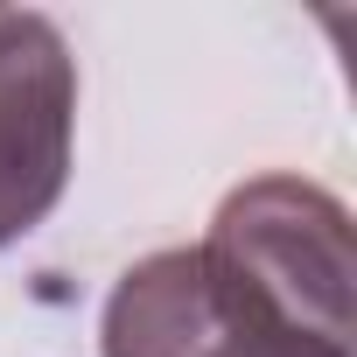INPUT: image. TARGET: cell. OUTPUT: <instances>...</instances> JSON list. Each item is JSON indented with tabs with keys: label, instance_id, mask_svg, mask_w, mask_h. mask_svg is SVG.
<instances>
[{
	"label": "cell",
	"instance_id": "1",
	"mask_svg": "<svg viewBox=\"0 0 357 357\" xmlns=\"http://www.w3.org/2000/svg\"><path fill=\"white\" fill-rule=\"evenodd\" d=\"M204 245L245 273L301 343L357 357V245L343 197L301 175H252L218 204Z\"/></svg>",
	"mask_w": 357,
	"mask_h": 357
},
{
	"label": "cell",
	"instance_id": "2",
	"mask_svg": "<svg viewBox=\"0 0 357 357\" xmlns=\"http://www.w3.org/2000/svg\"><path fill=\"white\" fill-rule=\"evenodd\" d=\"M98 357H336L301 343L211 245L133 259L98 315Z\"/></svg>",
	"mask_w": 357,
	"mask_h": 357
},
{
	"label": "cell",
	"instance_id": "3",
	"mask_svg": "<svg viewBox=\"0 0 357 357\" xmlns=\"http://www.w3.org/2000/svg\"><path fill=\"white\" fill-rule=\"evenodd\" d=\"M77 154V56L36 8H0V252L50 225Z\"/></svg>",
	"mask_w": 357,
	"mask_h": 357
}]
</instances>
